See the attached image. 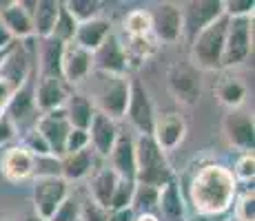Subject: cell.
Here are the masks:
<instances>
[{"instance_id": "6da1fadb", "label": "cell", "mask_w": 255, "mask_h": 221, "mask_svg": "<svg viewBox=\"0 0 255 221\" xmlns=\"http://www.w3.org/2000/svg\"><path fill=\"white\" fill-rule=\"evenodd\" d=\"M182 195L191 213L200 215H229L240 186L227 164L202 161L191 170L189 179L182 181Z\"/></svg>"}, {"instance_id": "7a4b0ae2", "label": "cell", "mask_w": 255, "mask_h": 221, "mask_svg": "<svg viewBox=\"0 0 255 221\" xmlns=\"http://www.w3.org/2000/svg\"><path fill=\"white\" fill-rule=\"evenodd\" d=\"M135 146V184L151 188H162L175 179V170L169 161V155L158 148L151 135H133Z\"/></svg>"}, {"instance_id": "3957f363", "label": "cell", "mask_w": 255, "mask_h": 221, "mask_svg": "<svg viewBox=\"0 0 255 221\" xmlns=\"http://www.w3.org/2000/svg\"><path fill=\"white\" fill-rule=\"evenodd\" d=\"M229 18L222 16L220 20L209 24L207 29L189 40V62L198 71H222L224 56V38H227Z\"/></svg>"}, {"instance_id": "277c9868", "label": "cell", "mask_w": 255, "mask_h": 221, "mask_svg": "<svg viewBox=\"0 0 255 221\" xmlns=\"http://www.w3.org/2000/svg\"><path fill=\"white\" fill-rule=\"evenodd\" d=\"M202 71H198L189 60H178L166 69V88L182 106L198 104L202 97Z\"/></svg>"}, {"instance_id": "5b68a950", "label": "cell", "mask_w": 255, "mask_h": 221, "mask_svg": "<svg viewBox=\"0 0 255 221\" xmlns=\"http://www.w3.org/2000/svg\"><path fill=\"white\" fill-rule=\"evenodd\" d=\"M69 195H71V186L58 173L38 175L36 179H33V186H31L33 215H38L40 219L49 221Z\"/></svg>"}, {"instance_id": "8992f818", "label": "cell", "mask_w": 255, "mask_h": 221, "mask_svg": "<svg viewBox=\"0 0 255 221\" xmlns=\"http://www.w3.org/2000/svg\"><path fill=\"white\" fill-rule=\"evenodd\" d=\"M253 56V18H233L227 22L222 69H238Z\"/></svg>"}, {"instance_id": "52a82bcc", "label": "cell", "mask_w": 255, "mask_h": 221, "mask_svg": "<svg viewBox=\"0 0 255 221\" xmlns=\"http://www.w3.org/2000/svg\"><path fill=\"white\" fill-rule=\"evenodd\" d=\"M129 97H131L129 75H105V80L100 82V88L96 93L93 106H96L98 113L107 115L109 120L120 122V120H125Z\"/></svg>"}, {"instance_id": "ba28073f", "label": "cell", "mask_w": 255, "mask_h": 221, "mask_svg": "<svg viewBox=\"0 0 255 221\" xmlns=\"http://www.w3.org/2000/svg\"><path fill=\"white\" fill-rule=\"evenodd\" d=\"M151 13V36L158 44H175L184 38L182 4L180 2H158L149 9Z\"/></svg>"}, {"instance_id": "9c48e42d", "label": "cell", "mask_w": 255, "mask_h": 221, "mask_svg": "<svg viewBox=\"0 0 255 221\" xmlns=\"http://www.w3.org/2000/svg\"><path fill=\"white\" fill-rule=\"evenodd\" d=\"M222 135L231 148L240 150V153H253L255 150L253 113L247 109L227 111L222 117Z\"/></svg>"}, {"instance_id": "30bf717a", "label": "cell", "mask_w": 255, "mask_h": 221, "mask_svg": "<svg viewBox=\"0 0 255 221\" xmlns=\"http://www.w3.org/2000/svg\"><path fill=\"white\" fill-rule=\"evenodd\" d=\"M189 133V124H186L184 115L178 111H162L155 113L153 129H151V137L158 144V148L162 153H173L180 144L186 140Z\"/></svg>"}, {"instance_id": "8fae6325", "label": "cell", "mask_w": 255, "mask_h": 221, "mask_svg": "<svg viewBox=\"0 0 255 221\" xmlns=\"http://www.w3.org/2000/svg\"><path fill=\"white\" fill-rule=\"evenodd\" d=\"M33 77V56L24 42H13L0 65V80L7 82L13 93Z\"/></svg>"}, {"instance_id": "7c38bea8", "label": "cell", "mask_w": 255, "mask_h": 221, "mask_svg": "<svg viewBox=\"0 0 255 221\" xmlns=\"http://www.w3.org/2000/svg\"><path fill=\"white\" fill-rule=\"evenodd\" d=\"M155 106L149 97V91L140 80H131V97L127 104L125 117L129 120L131 129L135 131V135H151L155 120Z\"/></svg>"}, {"instance_id": "4fadbf2b", "label": "cell", "mask_w": 255, "mask_h": 221, "mask_svg": "<svg viewBox=\"0 0 255 221\" xmlns=\"http://www.w3.org/2000/svg\"><path fill=\"white\" fill-rule=\"evenodd\" d=\"M38 173V159L22 144H11L0 155V175L9 184H22Z\"/></svg>"}, {"instance_id": "5bb4252c", "label": "cell", "mask_w": 255, "mask_h": 221, "mask_svg": "<svg viewBox=\"0 0 255 221\" xmlns=\"http://www.w3.org/2000/svg\"><path fill=\"white\" fill-rule=\"evenodd\" d=\"M91 73H93V56L82 47H78L73 40L67 42L60 58V77L76 91V86L85 84L89 80Z\"/></svg>"}, {"instance_id": "9a60e30c", "label": "cell", "mask_w": 255, "mask_h": 221, "mask_svg": "<svg viewBox=\"0 0 255 221\" xmlns=\"http://www.w3.org/2000/svg\"><path fill=\"white\" fill-rule=\"evenodd\" d=\"M224 16L222 0H191L182 2V24H184V38L191 40L202 29Z\"/></svg>"}, {"instance_id": "2e32d148", "label": "cell", "mask_w": 255, "mask_h": 221, "mask_svg": "<svg viewBox=\"0 0 255 221\" xmlns=\"http://www.w3.org/2000/svg\"><path fill=\"white\" fill-rule=\"evenodd\" d=\"M31 7L33 0H7L0 2V22L13 38V42H27L33 38V22H31Z\"/></svg>"}, {"instance_id": "e0dca14e", "label": "cell", "mask_w": 255, "mask_h": 221, "mask_svg": "<svg viewBox=\"0 0 255 221\" xmlns=\"http://www.w3.org/2000/svg\"><path fill=\"white\" fill-rule=\"evenodd\" d=\"M71 93H73V88L62 77L40 75L38 80H33V100H36V109L40 115L42 113L65 109Z\"/></svg>"}, {"instance_id": "ac0fdd59", "label": "cell", "mask_w": 255, "mask_h": 221, "mask_svg": "<svg viewBox=\"0 0 255 221\" xmlns=\"http://www.w3.org/2000/svg\"><path fill=\"white\" fill-rule=\"evenodd\" d=\"M129 60H127L122 38L114 31L98 51H93V73L102 75H129Z\"/></svg>"}, {"instance_id": "d6986e66", "label": "cell", "mask_w": 255, "mask_h": 221, "mask_svg": "<svg viewBox=\"0 0 255 221\" xmlns=\"http://www.w3.org/2000/svg\"><path fill=\"white\" fill-rule=\"evenodd\" d=\"M4 115L16 124V129L20 133L36 126V120L40 117V113H38L36 100H33V77L11 95L9 104L4 106Z\"/></svg>"}, {"instance_id": "ffe728a7", "label": "cell", "mask_w": 255, "mask_h": 221, "mask_svg": "<svg viewBox=\"0 0 255 221\" xmlns=\"http://www.w3.org/2000/svg\"><path fill=\"white\" fill-rule=\"evenodd\" d=\"M33 129L45 137L53 159H60V157L65 155L67 135H69V131H71L69 122H67V115H65V109L42 113V115L36 120V126H33Z\"/></svg>"}, {"instance_id": "44dd1931", "label": "cell", "mask_w": 255, "mask_h": 221, "mask_svg": "<svg viewBox=\"0 0 255 221\" xmlns=\"http://www.w3.org/2000/svg\"><path fill=\"white\" fill-rule=\"evenodd\" d=\"M155 215H158L160 221H184L189 217V206H186V201H184L182 186H180L178 177L171 179L169 184L158 190Z\"/></svg>"}, {"instance_id": "7402d4cb", "label": "cell", "mask_w": 255, "mask_h": 221, "mask_svg": "<svg viewBox=\"0 0 255 221\" xmlns=\"http://www.w3.org/2000/svg\"><path fill=\"white\" fill-rule=\"evenodd\" d=\"M87 133H89L91 150L96 153V157H100V159H107V157L111 155L118 137H120L118 122L109 120L107 115H102V113H98V111H96V115H93L91 126H89V131Z\"/></svg>"}, {"instance_id": "603a6c76", "label": "cell", "mask_w": 255, "mask_h": 221, "mask_svg": "<svg viewBox=\"0 0 255 221\" xmlns=\"http://www.w3.org/2000/svg\"><path fill=\"white\" fill-rule=\"evenodd\" d=\"M96 153L89 148L85 150H76V153H65L58 159V175L67 181V184H73V181H82L89 179V175L96 170Z\"/></svg>"}, {"instance_id": "cb8c5ba5", "label": "cell", "mask_w": 255, "mask_h": 221, "mask_svg": "<svg viewBox=\"0 0 255 221\" xmlns=\"http://www.w3.org/2000/svg\"><path fill=\"white\" fill-rule=\"evenodd\" d=\"M107 161H109V168L118 175V179L135 181V146L131 133H120Z\"/></svg>"}, {"instance_id": "d4e9b609", "label": "cell", "mask_w": 255, "mask_h": 221, "mask_svg": "<svg viewBox=\"0 0 255 221\" xmlns=\"http://www.w3.org/2000/svg\"><path fill=\"white\" fill-rule=\"evenodd\" d=\"M111 33H114V24H111V20L105 16H100V18H96V20L78 24L73 42L93 56V51H98V49L102 47V42H105Z\"/></svg>"}, {"instance_id": "484cf974", "label": "cell", "mask_w": 255, "mask_h": 221, "mask_svg": "<svg viewBox=\"0 0 255 221\" xmlns=\"http://www.w3.org/2000/svg\"><path fill=\"white\" fill-rule=\"evenodd\" d=\"M116 184H118V175L109 168V164L96 166V170L89 175V199L100 208L109 210Z\"/></svg>"}, {"instance_id": "4316f807", "label": "cell", "mask_w": 255, "mask_h": 221, "mask_svg": "<svg viewBox=\"0 0 255 221\" xmlns=\"http://www.w3.org/2000/svg\"><path fill=\"white\" fill-rule=\"evenodd\" d=\"M60 11V0H33L31 7V22H33V38L47 40L51 38L53 27Z\"/></svg>"}, {"instance_id": "83f0119b", "label": "cell", "mask_w": 255, "mask_h": 221, "mask_svg": "<svg viewBox=\"0 0 255 221\" xmlns=\"http://www.w3.org/2000/svg\"><path fill=\"white\" fill-rule=\"evenodd\" d=\"M215 97L227 111L244 109V102L249 97V86L238 75H222L215 84Z\"/></svg>"}, {"instance_id": "f1b7e54d", "label": "cell", "mask_w": 255, "mask_h": 221, "mask_svg": "<svg viewBox=\"0 0 255 221\" xmlns=\"http://www.w3.org/2000/svg\"><path fill=\"white\" fill-rule=\"evenodd\" d=\"M65 115H67V122H69L71 129L89 131L91 120H93V115H96L93 100L89 95H85V93L73 91L65 104Z\"/></svg>"}, {"instance_id": "f546056e", "label": "cell", "mask_w": 255, "mask_h": 221, "mask_svg": "<svg viewBox=\"0 0 255 221\" xmlns=\"http://www.w3.org/2000/svg\"><path fill=\"white\" fill-rule=\"evenodd\" d=\"M122 47H125L127 60H129V69L142 67L160 51V44L151 33L142 38H127V40H122Z\"/></svg>"}, {"instance_id": "4dcf8cb0", "label": "cell", "mask_w": 255, "mask_h": 221, "mask_svg": "<svg viewBox=\"0 0 255 221\" xmlns=\"http://www.w3.org/2000/svg\"><path fill=\"white\" fill-rule=\"evenodd\" d=\"M40 51H38V71L40 75H56L60 77V58H62V49L65 44L53 40V38H47V40H40Z\"/></svg>"}, {"instance_id": "1f68e13d", "label": "cell", "mask_w": 255, "mask_h": 221, "mask_svg": "<svg viewBox=\"0 0 255 221\" xmlns=\"http://www.w3.org/2000/svg\"><path fill=\"white\" fill-rule=\"evenodd\" d=\"M122 33L127 38H142L151 33V13L146 7H135L122 18Z\"/></svg>"}, {"instance_id": "d6a6232c", "label": "cell", "mask_w": 255, "mask_h": 221, "mask_svg": "<svg viewBox=\"0 0 255 221\" xmlns=\"http://www.w3.org/2000/svg\"><path fill=\"white\" fill-rule=\"evenodd\" d=\"M62 4L78 24L96 20L105 13V2H100V0H65Z\"/></svg>"}, {"instance_id": "836d02e7", "label": "cell", "mask_w": 255, "mask_h": 221, "mask_svg": "<svg viewBox=\"0 0 255 221\" xmlns=\"http://www.w3.org/2000/svg\"><path fill=\"white\" fill-rule=\"evenodd\" d=\"M233 179L238 181L240 188H253L255 181V153H240V157L235 159L233 168Z\"/></svg>"}, {"instance_id": "e575fe53", "label": "cell", "mask_w": 255, "mask_h": 221, "mask_svg": "<svg viewBox=\"0 0 255 221\" xmlns=\"http://www.w3.org/2000/svg\"><path fill=\"white\" fill-rule=\"evenodd\" d=\"M231 217L238 221H255V193L253 188H240L231 206Z\"/></svg>"}, {"instance_id": "d590c367", "label": "cell", "mask_w": 255, "mask_h": 221, "mask_svg": "<svg viewBox=\"0 0 255 221\" xmlns=\"http://www.w3.org/2000/svg\"><path fill=\"white\" fill-rule=\"evenodd\" d=\"M155 206H158V188H151V186H144V184H135L133 201H131V208L135 210V215L155 213Z\"/></svg>"}, {"instance_id": "8d00e7d4", "label": "cell", "mask_w": 255, "mask_h": 221, "mask_svg": "<svg viewBox=\"0 0 255 221\" xmlns=\"http://www.w3.org/2000/svg\"><path fill=\"white\" fill-rule=\"evenodd\" d=\"M76 29H78V22L71 18V13L65 9V4L60 2V11H58V20H56V27H53V33L51 38L62 44L71 42L73 36H76Z\"/></svg>"}, {"instance_id": "74e56055", "label": "cell", "mask_w": 255, "mask_h": 221, "mask_svg": "<svg viewBox=\"0 0 255 221\" xmlns=\"http://www.w3.org/2000/svg\"><path fill=\"white\" fill-rule=\"evenodd\" d=\"M20 144H22L24 148H27L33 157H36L38 161H42V159H53V157H51V150H49V144H47L45 137H42L36 129L24 131Z\"/></svg>"}, {"instance_id": "f35d334b", "label": "cell", "mask_w": 255, "mask_h": 221, "mask_svg": "<svg viewBox=\"0 0 255 221\" xmlns=\"http://www.w3.org/2000/svg\"><path fill=\"white\" fill-rule=\"evenodd\" d=\"M133 190H135V181H127V179H118L114 197H111L109 210H122V208H131L133 201Z\"/></svg>"}, {"instance_id": "ab89813d", "label": "cell", "mask_w": 255, "mask_h": 221, "mask_svg": "<svg viewBox=\"0 0 255 221\" xmlns=\"http://www.w3.org/2000/svg\"><path fill=\"white\" fill-rule=\"evenodd\" d=\"M222 11L229 20H233V18H253L255 2L253 0H222Z\"/></svg>"}, {"instance_id": "60d3db41", "label": "cell", "mask_w": 255, "mask_h": 221, "mask_svg": "<svg viewBox=\"0 0 255 221\" xmlns=\"http://www.w3.org/2000/svg\"><path fill=\"white\" fill-rule=\"evenodd\" d=\"M49 221H80V201L73 197V195H69Z\"/></svg>"}, {"instance_id": "b9f144b4", "label": "cell", "mask_w": 255, "mask_h": 221, "mask_svg": "<svg viewBox=\"0 0 255 221\" xmlns=\"http://www.w3.org/2000/svg\"><path fill=\"white\" fill-rule=\"evenodd\" d=\"M18 137H20V131H18L16 124H13V122L2 113V115H0V148L11 146Z\"/></svg>"}, {"instance_id": "7bdbcfd3", "label": "cell", "mask_w": 255, "mask_h": 221, "mask_svg": "<svg viewBox=\"0 0 255 221\" xmlns=\"http://www.w3.org/2000/svg\"><path fill=\"white\" fill-rule=\"evenodd\" d=\"M80 219L82 221H109V210L96 206L91 199L80 201Z\"/></svg>"}, {"instance_id": "ee69618b", "label": "cell", "mask_w": 255, "mask_h": 221, "mask_svg": "<svg viewBox=\"0 0 255 221\" xmlns=\"http://www.w3.org/2000/svg\"><path fill=\"white\" fill-rule=\"evenodd\" d=\"M85 148H89V133L80 129H71L69 135H67L65 153H76V150H85Z\"/></svg>"}, {"instance_id": "f6af8a7d", "label": "cell", "mask_w": 255, "mask_h": 221, "mask_svg": "<svg viewBox=\"0 0 255 221\" xmlns=\"http://www.w3.org/2000/svg\"><path fill=\"white\" fill-rule=\"evenodd\" d=\"M135 210L133 208H122V210H109V221H133Z\"/></svg>"}, {"instance_id": "bcb514c9", "label": "cell", "mask_w": 255, "mask_h": 221, "mask_svg": "<svg viewBox=\"0 0 255 221\" xmlns=\"http://www.w3.org/2000/svg\"><path fill=\"white\" fill-rule=\"evenodd\" d=\"M231 215V213H229ZM229 215H200V213H189L184 221H227Z\"/></svg>"}, {"instance_id": "7dc6e473", "label": "cell", "mask_w": 255, "mask_h": 221, "mask_svg": "<svg viewBox=\"0 0 255 221\" xmlns=\"http://www.w3.org/2000/svg\"><path fill=\"white\" fill-rule=\"evenodd\" d=\"M13 95V88L7 84V82L0 80V111H4V106L9 104V100H11Z\"/></svg>"}, {"instance_id": "c3c4849f", "label": "cell", "mask_w": 255, "mask_h": 221, "mask_svg": "<svg viewBox=\"0 0 255 221\" xmlns=\"http://www.w3.org/2000/svg\"><path fill=\"white\" fill-rule=\"evenodd\" d=\"M13 44V38L9 36V31L2 27V22H0V51H4V49H9Z\"/></svg>"}, {"instance_id": "681fc988", "label": "cell", "mask_w": 255, "mask_h": 221, "mask_svg": "<svg viewBox=\"0 0 255 221\" xmlns=\"http://www.w3.org/2000/svg\"><path fill=\"white\" fill-rule=\"evenodd\" d=\"M133 221H160V219L155 213H140V215H135Z\"/></svg>"}, {"instance_id": "f907efd6", "label": "cell", "mask_w": 255, "mask_h": 221, "mask_svg": "<svg viewBox=\"0 0 255 221\" xmlns=\"http://www.w3.org/2000/svg\"><path fill=\"white\" fill-rule=\"evenodd\" d=\"M24 221H45V219H40V217H38V215H27V217H24Z\"/></svg>"}, {"instance_id": "816d5d0a", "label": "cell", "mask_w": 255, "mask_h": 221, "mask_svg": "<svg viewBox=\"0 0 255 221\" xmlns=\"http://www.w3.org/2000/svg\"><path fill=\"white\" fill-rule=\"evenodd\" d=\"M7 51H9V49H4V51H0V65H2V60H4V56H7Z\"/></svg>"}, {"instance_id": "f5cc1de1", "label": "cell", "mask_w": 255, "mask_h": 221, "mask_svg": "<svg viewBox=\"0 0 255 221\" xmlns=\"http://www.w3.org/2000/svg\"><path fill=\"white\" fill-rule=\"evenodd\" d=\"M0 221H9V219H7V217H2V215H0Z\"/></svg>"}, {"instance_id": "db71d44e", "label": "cell", "mask_w": 255, "mask_h": 221, "mask_svg": "<svg viewBox=\"0 0 255 221\" xmlns=\"http://www.w3.org/2000/svg\"><path fill=\"white\" fill-rule=\"evenodd\" d=\"M227 221H238V219H233V217H231V215H229V219H227Z\"/></svg>"}, {"instance_id": "11a10c76", "label": "cell", "mask_w": 255, "mask_h": 221, "mask_svg": "<svg viewBox=\"0 0 255 221\" xmlns=\"http://www.w3.org/2000/svg\"><path fill=\"white\" fill-rule=\"evenodd\" d=\"M2 113H4V111H0V115H2Z\"/></svg>"}, {"instance_id": "9f6ffc18", "label": "cell", "mask_w": 255, "mask_h": 221, "mask_svg": "<svg viewBox=\"0 0 255 221\" xmlns=\"http://www.w3.org/2000/svg\"><path fill=\"white\" fill-rule=\"evenodd\" d=\"M80 221H82V219H80Z\"/></svg>"}]
</instances>
